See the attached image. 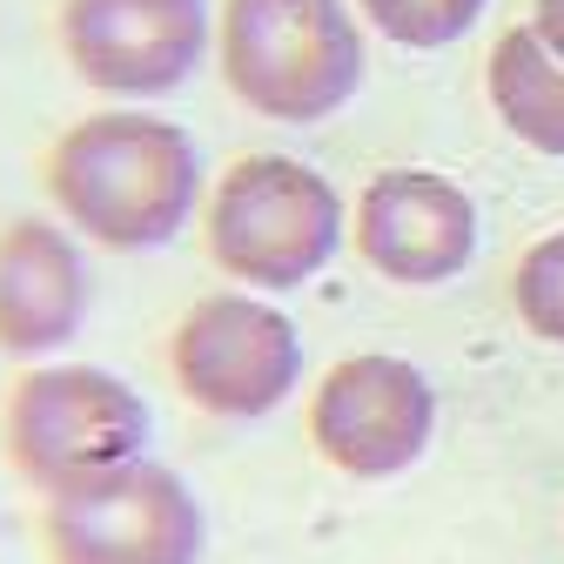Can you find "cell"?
I'll return each mask as SVG.
<instances>
[{
    "label": "cell",
    "mask_w": 564,
    "mask_h": 564,
    "mask_svg": "<svg viewBox=\"0 0 564 564\" xmlns=\"http://www.w3.org/2000/svg\"><path fill=\"white\" fill-rule=\"evenodd\" d=\"M47 202L82 242H101L108 256H149L188 229L202 202V155L182 121L101 108L54 141Z\"/></svg>",
    "instance_id": "6da1fadb"
},
{
    "label": "cell",
    "mask_w": 564,
    "mask_h": 564,
    "mask_svg": "<svg viewBox=\"0 0 564 564\" xmlns=\"http://www.w3.org/2000/svg\"><path fill=\"white\" fill-rule=\"evenodd\" d=\"M155 416L141 403V390L101 364H34L8 390V416H0V444L21 484H34L41 498H82L134 464H149Z\"/></svg>",
    "instance_id": "7a4b0ae2"
},
{
    "label": "cell",
    "mask_w": 564,
    "mask_h": 564,
    "mask_svg": "<svg viewBox=\"0 0 564 564\" xmlns=\"http://www.w3.org/2000/svg\"><path fill=\"white\" fill-rule=\"evenodd\" d=\"M216 61L249 115L316 128L364 88V28L343 0H223Z\"/></svg>",
    "instance_id": "3957f363"
},
{
    "label": "cell",
    "mask_w": 564,
    "mask_h": 564,
    "mask_svg": "<svg viewBox=\"0 0 564 564\" xmlns=\"http://www.w3.org/2000/svg\"><path fill=\"white\" fill-rule=\"evenodd\" d=\"M343 249V195L296 155H242L208 195V256L256 296L316 282Z\"/></svg>",
    "instance_id": "277c9868"
},
{
    "label": "cell",
    "mask_w": 564,
    "mask_h": 564,
    "mask_svg": "<svg viewBox=\"0 0 564 564\" xmlns=\"http://www.w3.org/2000/svg\"><path fill=\"white\" fill-rule=\"evenodd\" d=\"M169 377L202 416L262 423L303 383V336L275 303L216 290L195 296L169 329Z\"/></svg>",
    "instance_id": "5b68a950"
},
{
    "label": "cell",
    "mask_w": 564,
    "mask_h": 564,
    "mask_svg": "<svg viewBox=\"0 0 564 564\" xmlns=\"http://www.w3.org/2000/svg\"><path fill=\"white\" fill-rule=\"evenodd\" d=\"M431 437H437V390L416 364L364 349V357H343L316 377L310 444L329 470L383 484L431 451Z\"/></svg>",
    "instance_id": "8992f818"
},
{
    "label": "cell",
    "mask_w": 564,
    "mask_h": 564,
    "mask_svg": "<svg viewBox=\"0 0 564 564\" xmlns=\"http://www.w3.org/2000/svg\"><path fill=\"white\" fill-rule=\"evenodd\" d=\"M216 21L208 0H61V54L95 95L155 101L195 82Z\"/></svg>",
    "instance_id": "52a82bcc"
},
{
    "label": "cell",
    "mask_w": 564,
    "mask_h": 564,
    "mask_svg": "<svg viewBox=\"0 0 564 564\" xmlns=\"http://www.w3.org/2000/svg\"><path fill=\"white\" fill-rule=\"evenodd\" d=\"M41 531L54 564H202L208 544L195 490L155 457L101 490L54 498Z\"/></svg>",
    "instance_id": "ba28073f"
},
{
    "label": "cell",
    "mask_w": 564,
    "mask_h": 564,
    "mask_svg": "<svg viewBox=\"0 0 564 564\" xmlns=\"http://www.w3.org/2000/svg\"><path fill=\"white\" fill-rule=\"evenodd\" d=\"M357 256L403 290H437L477 256V202L437 169H377L357 195Z\"/></svg>",
    "instance_id": "9c48e42d"
},
{
    "label": "cell",
    "mask_w": 564,
    "mask_h": 564,
    "mask_svg": "<svg viewBox=\"0 0 564 564\" xmlns=\"http://www.w3.org/2000/svg\"><path fill=\"white\" fill-rule=\"evenodd\" d=\"M88 323V256L47 216L0 229V349L21 364H54Z\"/></svg>",
    "instance_id": "30bf717a"
},
{
    "label": "cell",
    "mask_w": 564,
    "mask_h": 564,
    "mask_svg": "<svg viewBox=\"0 0 564 564\" xmlns=\"http://www.w3.org/2000/svg\"><path fill=\"white\" fill-rule=\"evenodd\" d=\"M484 88L498 121L524 141L531 155L564 162V61L531 34V28H505L498 47L484 61Z\"/></svg>",
    "instance_id": "8fae6325"
},
{
    "label": "cell",
    "mask_w": 564,
    "mask_h": 564,
    "mask_svg": "<svg viewBox=\"0 0 564 564\" xmlns=\"http://www.w3.org/2000/svg\"><path fill=\"white\" fill-rule=\"evenodd\" d=\"M490 0H357V14L397 41V47H416V54H437V47H457L477 21H484Z\"/></svg>",
    "instance_id": "7c38bea8"
},
{
    "label": "cell",
    "mask_w": 564,
    "mask_h": 564,
    "mask_svg": "<svg viewBox=\"0 0 564 564\" xmlns=\"http://www.w3.org/2000/svg\"><path fill=\"white\" fill-rule=\"evenodd\" d=\"M511 310L538 343L564 349V229H551L544 242H531L511 269Z\"/></svg>",
    "instance_id": "4fadbf2b"
},
{
    "label": "cell",
    "mask_w": 564,
    "mask_h": 564,
    "mask_svg": "<svg viewBox=\"0 0 564 564\" xmlns=\"http://www.w3.org/2000/svg\"><path fill=\"white\" fill-rule=\"evenodd\" d=\"M531 34L564 61V0H538V8H531Z\"/></svg>",
    "instance_id": "5bb4252c"
}]
</instances>
